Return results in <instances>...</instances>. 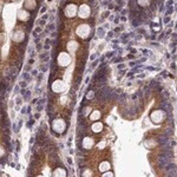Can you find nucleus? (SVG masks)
Returning a JSON list of instances; mask_svg holds the SVG:
<instances>
[{"label":"nucleus","mask_w":177,"mask_h":177,"mask_svg":"<svg viewBox=\"0 0 177 177\" xmlns=\"http://www.w3.org/2000/svg\"><path fill=\"white\" fill-rule=\"evenodd\" d=\"M52 175H53V176H66V171H65V169H63V168H58V169H56V170L53 171Z\"/></svg>","instance_id":"6e6552de"},{"label":"nucleus","mask_w":177,"mask_h":177,"mask_svg":"<svg viewBox=\"0 0 177 177\" xmlns=\"http://www.w3.org/2000/svg\"><path fill=\"white\" fill-rule=\"evenodd\" d=\"M99 117H100V112H99V111H94V112L91 115L90 118H91V120H97Z\"/></svg>","instance_id":"f8f14e48"},{"label":"nucleus","mask_w":177,"mask_h":177,"mask_svg":"<svg viewBox=\"0 0 177 177\" xmlns=\"http://www.w3.org/2000/svg\"><path fill=\"white\" fill-rule=\"evenodd\" d=\"M92 130H93L94 132H99V131L102 130V123H94V124L92 125Z\"/></svg>","instance_id":"1a4fd4ad"},{"label":"nucleus","mask_w":177,"mask_h":177,"mask_svg":"<svg viewBox=\"0 0 177 177\" xmlns=\"http://www.w3.org/2000/svg\"><path fill=\"white\" fill-rule=\"evenodd\" d=\"M53 130L56 131V132H58V133H60V132H63L64 130H65V123H64V120L63 119H56L54 122H53Z\"/></svg>","instance_id":"f03ea898"},{"label":"nucleus","mask_w":177,"mask_h":177,"mask_svg":"<svg viewBox=\"0 0 177 177\" xmlns=\"http://www.w3.org/2000/svg\"><path fill=\"white\" fill-rule=\"evenodd\" d=\"M65 15L66 17H69V18H72V17H75L76 15V13H77V8H76V6L75 5H69L66 8H65Z\"/></svg>","instance_id":"7ed1b4c3"},{"label":"nucleus","mask_w":177,"mask_h":177,"mask_svg":"<svg viewBox=\"0 0 177 177\" xmlns=\"http://www.w3.org/2000/svg\"><path fill=\"white\" fill-rule=\"evenodd\" d=\"M92 145H93V141H92L90 137H85V138H84V142H83V147H84L85 149H90Z\"/></svg>","instance_id":"423d86ee"},{"label":"nucleus","mask_w":177,"mask_h":177,"mask_svg":"<svg viewBox=\"0 0 177 177\" xmlns=\"http://www.w3.org/2000/svg\"><path fill=\"white\" fill-rule=\"evenodd\" d=\"M99 168H100V171H105V170L110 169V164H109V162H103Z\"/></svg>","instance_id":"9d476101"},{"label":"nucleus","mask_w":177,"mask_h":177,"mask_svg":"<svg viewBox=\"0 0 177 177\" xmlns=\"http://www.w3.org/2000/svg\"><path fill=\"white\" fill-rule=\"evenodd\" d=\"M70 63H71V57H70L69 54H66V53H60V54H59V57H58V64H59L60 66L65 67V66H67Z\"/></svg>","instance_id":"f257e3e1"},{"label":"nucleus","mask_w":177,"mask_h":177,"mask_svg":"<svg viewBox=\"0 0 177 177\" xmlns=\"http://www.w3.org/2000/svg\"><path fill=\"white\" fill-rule=\"evenodd\" d=\"M89 14H90V9H89L88 6H82V8H81V13H79V15L82 17V18H86Z\"/></svg>","instance_id":"0eeeda50"},{"label":"nucleus","mask_w":177,"mask_h":177,"mask_svg":"<svg viewBox=\"0 0 177 177\" xmlns=\"http://www.w3.org/2000/svg\"><path fill=\"white\" fill-rule=\"evenodd\" d=\"M63 85H64V83H63L62 81H56L54 84H53V86H52V89H53L54 92H62L63 89H64Z\"/></svg>","instance_id":"39448f33"},{"label":"nucleus","mask_w":177,"mask_h":177,"mask_svg":"<svg viewBox=\"0 0 177 177\" xmlns=\"http://www.w3.org/2000/svg\"><path fill=\"white\" fill-rule=\"evenodd\" d=\"M25 6H26L27 9H32V8L36 6V2H34L33 0H27V2L25 4Z\"/></svg>","instance_id":"9b49d317"},{"label":"nucleus","mask_w":177,"mask_h":177,"mask_svg":"<svg viewBox=\"0 0 177 177\" xmlns=\"http://www.w3.org/2000/svg\"><path fill=\"white\" fill-rule=\"evenodd\" d=\"M89 33H90V28H89V26H86V25L79 26V27L77 28V34H78L81 38H85L86 34H89Z\"/></svg>","instance_id":"20e7f679"}]
</instances>
